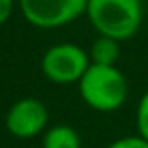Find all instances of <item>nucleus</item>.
<instances>
[{"label": "nucleus", "instance_id": "obj_1", "mask_svg": "<svg viewBox=\"0 0 148 148\" xmlns=\"http://www.w3.org/2000/svg\"><path fill=\"white\" fill-rule=\"evenodd\" d=\"M86 17L99 36L130 40L143 23L141 0H88Z\"/></svg>", "mask_w": 148, "mask_h": 148}, {"label": "nucleus", "instance_id": "obj_2", "mask_svg": "<svg viewBox=\"0 0 148 148\" xmlns=\"http://www.w3.org/2000/svg\"><path fill=\"white\" fill-rule=\"evenodd\" d=\"M79 94L94 111L111 112L127 99V81L116 66L90 64L79 81Z\"/></svg>", "mask_w": 148, "mask_h": 148}, {"label": "nucleus", "instance_id": "obj_3", "mask_svg": "<svg viewBox=\"0 0 148 148\" xmlns=\"http://www.w3.org/2000/svg\"><path fill=\"white\" fill-rule=\"evenodd\" d=\"M90 64L88 53L75 43L53 45L41 56V71L56 84L79 83Z\"/></svg>", "mask_w": 148, "mask_h": 148}, {"label": "nucleus", "instance_id": "obj_4", "mask_svg": "<svg viewBox=\"0 0 148 148\" xmlns=\"http://www.w3.org/2000/svg\"><path fill=\"white\" fill-rule=\"evenodd\" d=\"M23 17L36 28H60L86 13L88 0H17Z\"/></svg>", "mask_w": 148, "mask_h": 148}, {"label": "nucleus", "instance_id": "obj_5", "mask_svg": "<svg viewBox=\"0 0 148 148\" xmlns=\"http://www.w3.org/2000/svg\"><path fill=\"white\" fill-rule=\"evenodd\" d=\"M49 122V111L43 101L36 98H23L15 101L6 114V127L13 137L30 139L43 133Z\"/></svg>", "mask_w": 148, "mask_h": 148}, {"label": "nucleus", "instance_id": "obj_6", "mask_svg": "<svg viewBox=\"0 0 148 148\" xmlns=\"http://www.w3.org/2000/svg\"><path fill=\"white\" fill-rule=\"evenodd\" d=\"M92 64L99 66H116L120 58V41L112 40L107 36H99L92 43V49L88 53Z\"/></svg>", "mask_w": 148, "mask_h": 148}, {"label": "nucleus", "instance_id": "obj_7", "mask_svg": "<svg viewBox=\"0 0 148 148\" xmlns=\"http://www.w3.org/2000/svg\"><path fill=\"white\" fill-rule=\"evenodd\" d=\"M43 148H81V137L71 126H53L43 135Z\"/></svg>", "mask_w": 148, "mask_h": 148}, {"label": "nucleus", "instance_id": "obj_8", "mask_svg": "<svg viewBox=\"0 0 148 148\" xmlns=\"http://www.w3.org/2000/svg\"><path fill=\"white\" fill-rule=\"evenodd\" d=\"M137 130L139 135L148 141V90L143 94L137 105Z\"/></svg>", "mask_w": 148, "mask_h": 148}, {"label": "nucleus", "instance_id": "obj_9", "mask_svg": "<svg viewBox=\"0 0 148 148\" xmlns=\"http://www.w3.org/2000/svg\"><path fill=\"white\" fill-rule=\"evenodd\" d=\"M107 148H148V141L143 139L141 135H130V137H122L111 143Z\"/></svg>", "mask_w": 148, "mask_h": 148}, {"label": "nucleus", "instance_id": "obj_10", "mask_svg": "<svg viewBox=\"0 0 148 148\" xmlns=\"http://www.w3.org/2000/svg\"><path fill=\"white\" fill-rule=\"evenodd\" d=\"M13 8H15V0H0V25H4L11 17Z\"/></svg>", "mask_w": 148, "mask_h": 148}]
</instances>
